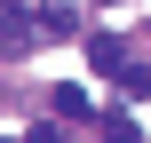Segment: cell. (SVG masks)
I'll return each mask as SVG.
<instances>
[{
    "label": "cell",
    "instance_id": "1",
    "mask_svg": "<svg viewBox=\"0 0 151 143\" xmlns=\"http://www.w3.org/2000/svg\"><path fill=\"white\" fill-rule=\"evenodd\" d=\"M72 24H80V16H72V8H64V0H56V8H40V16H32V32H40V40H64V32H72Z\"/></svg>",
    "mask_w": 151,
    "mask_h": 143
},
{
    "label": "cell",
    "instance_id": "2",
    "mask_svg": "<svg viewBox=\"0 0 151 143\" xmlns=\"http://www.w3.org/2000/svg\"><path fill=\"white\" fill-rule=\"evenodd\" d=\"M96 135H104V143H143V127H135L127 111H104V119H96Z\"/></svg>",
    "mask_w": 151,
    "mask_h": 143
},
{
    "label": "cell",
    "instance_id": "3",
    "mask_svg": "<svg viewBox=\"0 0 151 143\" xmlns=\"http://www.w3.org/2000/svg\"><path fill=\"white\" fill-rule=\"evenodd\" d=\"M48 103H56V111H64V119H88V88H72V80H64V88H56V96H48Z\"/></svg>",
    "mask_w": 151,
    "mask_h": 143
},
{
    "label": "cell",
    "instance_id": "4",
    "mask_svg": "<svg viewBox=\"0 0 151 143\" xmlns=\"http://www.w3.org/2000/svg\"><path fill=\"white\" fill-rule=\"evenodd\" d=\"M111 80H119V96H135V103H143V96H151V72H143V64H119Z\"/></svg>",
    "mask_w": 151,
    "mask_h": 143
},
{
    "label": "cell",
    "instance_id": "5",
    "mask_svg": "<svg viewBox=\"0 0 151 143\" xmlns=\"http://www.w3.org/2000/svg\"><path fill=\"white\" fill-rule=\"evenodd\" d=\"M88 64H96V72H119L127 56H119V40H88Z\"/></svg>",
    "mask_w": 151,
    "mask_h": 143
},
{
    "label": "cell",
    "instance_id": "6",
    "mask_svg": "<svg viewBox=\"0 0 151 143\" xmlns=\"http://www.w3.org/2000/svg\"><path fill=\"white\" fill-rule=\"evenodd\" d=\"M0 32H32V16H24L16 0H0Z\"/></svg>",
    "mask_w": 151,
    "mask_h": 143
},
{
    "label": "cell",
    "instance_id": "7",
    "mask_svg": "<svg viewBox=\"0 0 151 143\" xmlns=\"http://www.w3.org/2000/svg\"><path fill=\"white\" fill-rule=\"evenodd\" d=\"M32 143H64V135H56V127H32Z\"/></svg>",
    "mask_w": 151,
    "mask_h": 143
},
{
    "label": "cell",
    "instance_id": "8",
    "mask_svg": "<svg viewBox=\"0 0 151 143\" xmlns=\"http://www.w3.org/2000/svg\"><path fill=\"white\" fill-rule=\"evenodd\" d=\"M0 143H8V135H0Z\"/></svg>",
    "mask_w": 151,
    "mask_h": 143
}]
</instances>
